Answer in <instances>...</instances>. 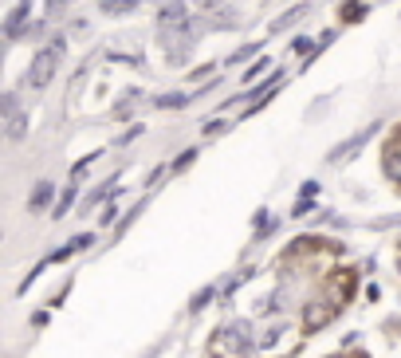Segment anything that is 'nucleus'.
Returning <instances> with one entry per match:
<instances>
[{
	"label": "nucleus",
	"mask_w": 401,
	"mask_h": 358,
	"mask_svg": "<svg viewBox=\"0 0 401 358\" xmlns=\"http://www.w3.org/2000/svg\"><path fill=\"white\" fill-rule=\"evenodd\" d=\"M138 8V0H98V12H107V16H126Z\"/></svg>",
	"instance_id": "obj_12"
},
{
	"label": "nucleus",
	"mask_w": 401,
	"mask_h": 358,
	"mask_svg": "<svg viewBox=\"0 0 401 358\" xmlns=\"http://www.w3.org/2000/svg\"><path fill=\"white\" fill-rule=\"evenodd\" d=\"M311 209H315V205H311V201H307V197H299V205H295V209H292V217H307V213H311Z\"/></svg>",
	"instance_id": "obj_25"
},
{
	"label": "nucleus",
	"mask_w": 401,
	"mask_h": 358,
	"mask_svg": "<svg viewBox=\"0 0 401 358\" xmlns=\"http://www.w3.org/2000/svg\"><path fill=\"white\" fill-rule=\"evenodd\" d=\"M142 209H146V201H138V205H134V209L126 213V217H122V221H118V233H126V229H130V224L138 221V213H142Z\"/></svg>",
	"instance_id": "obj_23"
},
{
	"label": "nucleus",
	"mask_w": 401,
	"mask_h": 358,
	"mask_svg": "<svg viewBox=\"0 0 401 358\" xmlns=\"http://www.w3.org/2000/svg\"><path fill=\"white\" fill-rule=\"evenodd\" d=\"M51 197H55V186H51L48 177H44V181H36V186H32V193H28V209H32V213L48 209Z\"/></svg>",
	"instance_id": "obj_8"
},
{
	"label": "nucleus",
	"mask_w": 401,
	"mask_h": 358,
	"mask_svg": "<svg viewBox=\"0 0 401 358\" xmlns=\"http://www.w3.org/2000/svg\"><path fill=\"white\" fill-rule=\"evenodd\" d=\"M71 205H75V181H71V186H67V189L60 193V201H55V209H51V217H63V213L71 209Z\"/></svg>",
	"instance_id": "obj_16"
},
{
	"label": "nucleus",
	"mask_w": 401,
	"mask_h": 358,
	"mask_svg": "<svg viewBox=\"0 0 401 358\" xmlns=\"http://www.w3.org/2000/svg\"><path fill=\"white\" fill-rule=\"evenodd\" d=\"M377 130H382V123H370V126H366V130H358V134H354L350 142H339V146H335V150H330V154H327V158H330V161L354 158V154H358V150H362L366 142H370V138L377 134Z\"/></svg>",
	"instance_id": "obj_7"
},
{
	"label": "nucleus",
	"mask_w": 401,
	"mask_h": 358,
	"mask_svg": "<svg viewBox=\"0 0 401 358\" xmlns=\"http://www.w3.org/2000/svg\"><path fill=\"white\" fill-rule=\"evenodd\" d=\"M16 111H20V102H16V91H4V95H0V114L8 118V114H16Z\"/></svg>",
	"instance_id": "obj_20"
},
{
	"label": "nucleus",
	"mask_w": 401,
	"mask_h": 358,
	"mask_svg": "<svg viewBox=\"0 0 401 358\" xmlns=\"http://www.w3.org/2000/svg\"><path fill=\"white\" fill-rule=\"evenodd\" d=\"M114 217H118V205H107V209H103V224H110Z\"/></svg>",
	"instance_id": "obj_27"
},
{
	"label": "nucleus",
	"mask_w": 401,
	"mask_h": 358,
	"mask_svg": "<svg viewBox=\"0 0 401 358\" xmlns=\"http://www.w3.org/2000/svg\"><path fill=\"white\" fill-rule=\"evenodd\" d=\"M292 51H299V55H307V51H311V44H307V39H295V44H292Z\"/></svg>",
	"instance_id": "obj_29"
},
{
	"label": "nucleus",
	"mask_w": 401,
	"mask_h": 358,
	"mask_svg": "<svg viewBox=\"0 0 401 358\" xmlns=\"http://www.w3.org/2000/svg\"><path fill=\"white\" fill-rule=\"evenodd\" d=\"M335 315H339V307H335V303H327V299H319V303H315V299H311V303H307V311H303V331H307V334L323 331V327H327Z\"/></svg>",
	"instance_id": "obj_5"
},
{
	"label": "nucleus",
	"mask_w": 401,
	"mask_h": 358,
	"mask_svg": "<svg viewBox=\"0 0 401 358\" xmlns=\"http://www.w3.org/2000/svg\"><path fill=\"white\" fill-rule=\"evenodd\" d=\"M307 8H311L307 0H303V4H292V8H287L283 16H276V20H271V32H287V28H295V24H299V20L307 16Z\"/></svg>",
	"instance_id": "obj_9"
},
{
	"label": "nucleus",
	"mask_w": 401,
	"mask_h": 358,
	"mask_svg": "<svg viewBox=\"0 0 401 358\" xmlns=\"http://www.w3.org/2000/svg\"><path fill=\"white\" fill-rule=\"evenodd\" d=\"M382 170H386V177H401V150H398V142L386 150V158H382Z\"/></svg>",
	"instance_id": "obj_13"
},
{
	"label": "nucleus",
	"mask_w": 401,
	"mask_h": 358,
	"mask_svg": "<svg viewBox=\"0 0 401 358\" xmlns=\"http://www.w3.org/2000/svg\"><path fill=\"white\" fill-rule=\"evenodd\" d=\"M24 134H28V114L24 111L8 114V118H4V138H8V142H24Z\"/></svg>",
	"instance_id": "obj_10"
},
{
	"label": "nucleus",
	"mask_w": 401,
	"mask_h": 358,
	"mask_svg": "<svg viewBox=\"0 0 401 358\" xmlns=\"http://www.w3.org/2000/svg\"><path fill=\"white\" fill-rule=\"evenodd\" d=\"M67 4H71V0H48V16H60Z\"/></svg>",
	"instance_id": "obj_26"
},
{
	"label": "nucleus",
	"mask_w": 401,
	"mask_h": 358,
	"mask_svg": "<svg viewBox=\"0 0 401 358\" xmlns=\"http://www.w3.org/2000/svg\"><path fill=\"white\" fill-rule=\"evenodd\" d=\"M193 161H197V146H189V150H185V154H177V161H173L170 170H173V173H181V170H189Z\"/></svg>",
	"instance_id": "obj_18"
},
{
	"label": "nucleus",
	"mask_w": 401,
	"mask_h": 358,
	"mask_svg": "<svg viewBox=\"0 0 401 358\" xmlns=\"http://www.w3.org/2000/svg\"><path fill=\"white\" fill-rule=\"evenodd\" d=\"M28 16H32V0H16L12 12L4 16V36H8V39H20V36H24L28 28H32V24H28Z\"/></svg>",
	"instance_id": "obj_6"
},
{
	"label": "nucleus",
	"mask_w": 401,
	"mask_h": 358,
	"mask_svg": "<svg viewBox=\"0 0 401 358\" xmlns=\"http://www.w3.org/2000/svg\"><path fill=\"white\" fill-rule=\"evenodd\" d=\"M354 284H358V272L354 268H339V272L327 280V303H335V307H342L346 299H350Z\"/></svg>",
	"instance_id": "obj_4"
},
{
	"label": "nucleus",
	"mask_w": 401,
	"mask_h": 358,
	"mask_svg": "<svg viewBox=\"0 0 401 358\" xmlns=\"http://www.w3.org/2000/svg\"><path fill=\"white\" fill-rule=\"evenodd\" d=\"M91 240H95V236H87V233H83V236H75L71 244H63V248H55V252H51L48 260H60V264H63V260H71L75 252H83V248L91 244Z\"/></svg>",
	"instance_id": "obj_11"
},
{
	"label": "nucleus",
	"mask_w": 401,
	"mask_h": 358,
	"mask_svg": "<svg viewBox=\"0 0 401 358\" xmlns=\"http://www.w3.org/2000/svg\"><path fill=\"white\" fill-rule=\"evenodd\" d=\"M362 16H366V4H362V0H350V4H342V20H346V24H358Z\"/></svg>",
	"instance_id": "obj_15"
},
{
	"label": "nucleus",
	"mask_w": 401,
	"mask_h": 358,
	"mask_svg": "<svg viewBox=\"0 0 401 358\" xmlns=\"http://www.w3.org/2000/svg\"><path fill=\"white\" fill-rule=\"evenodd\" d=\"M138 134H142V126H134L130 134H122V138H118V142H114V146H126V142H130V138H138Z\"/></svg>",
	"instance_id": "obj_28"
},
{
	"label": "nucleus",
	"mask_w": 401,
	"mask_h": 358,
	"mask_svg": "<svg viewBox=\"0 0 401 358\" xmlns=\"http://www.w3.org/2000/svg\"><path fill=\"white\" fill-rule=\"evenodd\" d=\"M193 4H197V8H217L220 0H193Z\"/></svg>",
	"instance_id": "obj_30"
},
{
	"label": "nucleus",
	"mask_w": 401,
	"mask_h": 358,
	"mask_svg": "<svg viewBox=\"0 0 401 358\" xmlns=\"http://www.w3.org/2000/svg\"><path fill=\"white\" fill-rule=\"evenodd\" d=\"M208 299H213V287H205V292H197V296H193V303H189V311H193V315H197V311H205V307H208Z\"/></svg>",
	"instance_id": "obj_22"
},
{
	"label": "nucleus",
	"mask_w": 401,
	"mask_h": 358,
	"mask_svg": "<svg viewBox=\"0 0 401 358\" xmlns=\"http://www.w3.org/2000/svg\"><path fill=\"white\" fill-rule=\"evenodd\" d=\"M264 71H267V60H256L252 67H248V75H244V83H252V79H260Z\"/></svg>",
	"instance_id": "obj_24"
},
{
	"label": "nucleus",
	"mask_w": 401,
	"mask_h": 358,
	"mask_svg": "<svg viewBox=\"0 0 401 358\" xmlns=\"http://www.w3.org/2000/svg\"><path fill=\"white\" fill-rule=\"evenodd\" d=\"M252 323H232L224 331H217L213 339V355H224V358H240L252 350Z\"/></svg>",
	"instance_id": "obj_2"
},
{
	"label": "nucleus",
	"mask_w": 401,
	"mask_h": 358,
	"mask_svg": "<svg viewBox=\"0 0 401 358\" xmlns=\"http://www.w3.org/2000/svg\"><path fill=\"white\" fill-rule=\"evenodd\" d=\"M189 32V12H185L181 0H170V4H161L158 8V39L161 36H181Z\"/></svg>",
	"instance_id": "obj_3"
},
{
	"label": "nucleus",
	"mask_w": 401,
	"mask_h": 358,
	"mask_svg": "<svg viewBox=\"0 0 401 358\" xmlns=\"http://www.w3.org/2000/svg\"><path fill=\"white\" fill-rule=\"evenodd\" d=\"M185 102H189V95L173 91V95H158V99H154V107H158V111H177V107H185Z\"/></svg>",
	"instance_id": "obj_14"
},
{
	"label": "nucleus",
	"mask_w": 401,
	"mask_h": 358,
	"mask_svg": "<svg viewBox=\"0 0 401 358\" xmlns=\"http://www.w3.org/2000/svg\"><path fill=\"white\" fill-rule=\"evenodd\" d=\"M110 189H114V177H107V181H103V186H98L95 193H91V197H87V209H95V205H98L103 197H107Z\"/></svg>",
	"instance_id": "obj_21"
},
{
	"label": "nucleus",
	"mask_w": 401,
	"mask_h": 358,
	"mask_svg": "<svg viewBox=\"0 0 401 358\" xmlns=\"http://www.w3.org/2000/svg\"><path fill=\"white\" fill-rule=\"evenodd\" d=\"M60 51H63V36H55L48 48H39L36 55H32V63H28V71H24V83L32 87V91H44V87L51 83V75L60 67Z\"/></svg>",
	"instance_id": "obj_1"
},
{
	"label": "nucleus",
	"mask_w": 401,
	"mask_h": 358,
	"mask_svg": "<svg viewBox=\"0 0 401 358\" xmlns=\"http://www.w3.org/2000/svg\"><path fill=\"white\" fill-rule=\"evenodd\" d=\"M260 48H264L260 39H256V44H244V48H236V51H232V55H229V63H244V60H252V55H256V51H260Z\"/></svg>",
	"instance_id": "obj_17"
},
{
	"label": "nucleus",
	"mask_w": 401,
	"mask_h": 358,
	"mask_svg": "<svg viewBox=\"0 0 401 358\" xmlns=\"http://www.w3.org/2000/svg\"><path fill=\"white\" fill-rule=\"evenodd\" d=\"M95 161H98V150H95V154H87V158H79V161H75V170H71V181H79V177H83V173L91 170V165H95Z\"/></svg>",
	"instance_id": "obj_19"
}]
</instances>
